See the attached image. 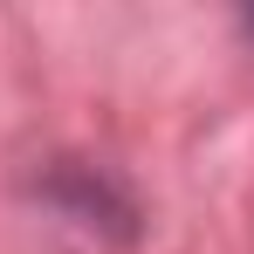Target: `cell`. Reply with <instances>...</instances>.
I'll return each instance as SVG.
<instances>
[]
</instances>
